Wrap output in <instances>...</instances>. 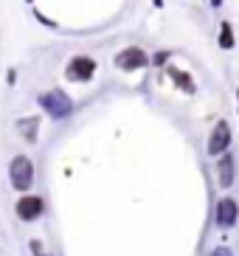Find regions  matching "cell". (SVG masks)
I'll return each mask as SVG.
<instances>
[{"label":"cell","mask_w":239,"mask_h":256,"mask_svg":"<svg viewBox=\"0 0 239 256\" xmlns=\"http://www.w3.org/2000/svg\"><path fill=\"white\" fill-rule=\"evenodd\" d=\"M40 104H42V110L48 116H54V118H68V116L74 113V102L68 98L65 90H48L40 96Z\"/></svg>","instance_id":"obj_1"},{"label":"cell","mask_w":239,"mask_h":256,"mask_svg":"<svg viewBox=\"0 0 239 256\" xmlns=\"http://www.w3.org/2000/svg\"><path fill=\"white\" fill-rule=\"evenodd\" d=\"M8 174H12V186L20 188V192H26V188L34 183V166H31V160L26 158V155H17V158L12 160Z\"/></svg>","instance_id":"obj_2"},{"label":"cell","mask_w":239,"mask_h":256,"mask_svg":"<svg viewBox=\"0 0 239 256\" xmlns=\"http://www.w3.org/2000/svg\"><path fill=\"white\" fill-rule=\"evenodd\" d=\"M42 197H37V194H26V197H20L17 200V206H14V211H17V217L22 220V222H34V220L42 214Z\"/></svg>","instance_id":"obj_3"},{"label":"cell","mask_w":239,"mask_h":256,"mask_svg":"<svg viewBox=\"0 0 239 256\" xmlns=\"http://www.w3.org/2000/svg\"><path fill=\"white\" fill-rule=\"evenodd\" d=\"M228 144H231V127H228L225 121H220L217 127H214V132H211V138H208V155H222V152L228 150Z\"/></svg>","instance_id":"obj_4"},{"label":"cell","mask_w":239,"mask_h":256,"mask_svg":"<svg viewBox=\"0 0 239 256\" xmlns=\"http://www.w3.org/2000/svg\"><path fill=\"white\" fill-rule=\"evenodd\" d=\"M236 220H239V206H236V200H231V197H222V200L217 203V226H220V228H231Z\"/></svg>","instance_id":"obj_5"},{"label":"cell","mask_w":239,"mask_h":256,"mask_svg":"<svg viewBox=\"0 0 239 256\" xmlns=\"http://www.w3.org/2000/svg\"><path fill=\"white\" fill-rule=\"evenodd\" d=\"M93 70H96V62L90 56H76L68 74H70V79H88V76H93Z\"/></svg>","instance_id":"obj_6"},{"label":"cell","mask_w":239,"mask_h":256,"mask_svg":"<svg viewBox=\"0 0 239 256\" xmlns=\"http://www.w3.org/2000/svg\"><path fill=\"white\" fill-rule=\"evenodd\" d=\"M146 62H150V60H146V54H144L141 48H127V51L118 56L121 68H144Z\"/></svg>","instance_id":"obj_7"},{"label":"cell","mask_w":239,"mask_h":256,"mask_svg":"<svg viewBox=\"0 0 239 256\" xmlns=\"http://www.w3.org/2000/svg\"><path fill=\"white\" fill-rule=\"evenodd\" d=\"M217 174H220V186H222V188L234 186V158H231V155H225V158L220 160Z\"/></svg>","instance_id":"obj_8"},{"label":"cell","mask_w":239,"mask_h":256,"mask_svg":"<svg viewBox=\"0 0 239 256\" xmlns=\"http://www.w3.org/2000/svg\"><path fill=\"white\" fill-rule=\"evenodd\" d=\"M17 127L22 130V138H26V141H34V138H37V118H26V121H20Z\"/></svg>","instance_id":"obj_9"},{"label":"cell","mask_w":239,"mask_h":256,"mask_svg":"<svg viewBox=\"0 0 239 256\" xmlns=\"http://www.w3.org/2000/svg\"><path fill=\"white\" fill-rule=\"evenodd\" d=\"M169 76H172V79L180 84V88H183V90H194V84H192V76L180 74V70H174V68H169Z\"/></svg>","instance_id":"obj_10"},{"label":"cell","mask_w":239,"mask_h":256,"mask_svg":"<svg viewBox=\"0 0 239 256\" xmlns=\"http://www.w3.org/2000/svg\"><path fill=\"white\" fill-rule=\"evenodd\" d=\"M231 46H234V42H231V26L225 23L222 26V48H231Z\"/></svg>","instance_id":"obj_11"},{"label":"cell","mask_w":239,"mask_h":256,"mask_svg":"<svg viewBox=\"0 0 239 256\" xmlns=\"http://www.w3.org/2000/svg\"><path fill=\"white\" fill-rule=\"evenodd\" d=\"M211 256H231V250H228V248H214V250H211Z\"/></svg>","instance_id":"obj_12"},{"label":"cell","mask_w":239,"mask_h":256,"mask_svg":"<svg viewBox=\"0 0 239 256\" xmlns=\"http://www.w3.org/2000/svg\"><path fill=\"white\" fill-rule=\"evenodd\" d=\"M31 254H34V256H45L42 248H40V242H31Z\"/></svg>","instance_id":"obj_13"}]
</instances>
